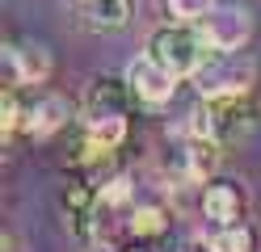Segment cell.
Segmentation results:
<instances>
[{
  "mask_svg": "<svg viewBox=\"0 0 261 252\" xmlns=\"http://www.w3.org/2000/svg\"><path fill=\"white\" fill-rule=\"evenodd\" d=\"M135 105V93H130L126 76H93L85 97H80V126H89L101 143L118 147L126 139V118Z\"/></svg>",
  "mask_w": 261,
  "mask_h": 252,
  "instance_id": "obj_1",
  "label": "cell"
},
{
  "mask_svg": "<svg viewBox=\"0 0 261 252\" xmlns=\"http://www.w3.org/2000/svg\"><path fill=\"white\" fill-rule=\"evenodd\" d=\"M257 122V105L249 101V93H232V97H202L190 114V134L219 143L223 151L240 143Z\"/></svg>",
  "mask_w": 261,
  "mask_h": 252,
  "instance_id": "obj_2",
  "label": "cell"
},
{
  "mask_svg": "<svg viewBox=\"0 0 261 252\" xmlns=\"http://www.w3.org/2000/svg\"><path fill=\"white\" fill-rule=\"evenodd\" d=\"M211 38L202 34V25L198 21H169V25H160L152 38H148V55L156 59V63H165L173 76H198V67L211 59Z\"/></svg>",
  "mask_w": 261,
  "mask_h": 252,
  "instance_id": "obj_3",
  "label": "cell"
},
{
  "mask_svg": "<svg viewBox=\"0 0 261 252\" xmlns=\"http://www.w3.org/2000/svg\"><path fill=\"white\" fill-rule=\"evenodd\" d=\"M257 80V63L244 50H211V59L198 67V84L202 97H232V93H249Z\"/></svg>",
  "mask_w": 261,
  "mask_h": 252,
  "instance_id": "obj_4",
  "label": "cell"
},
{
  "mask_svg": "<svg viewBox=\"0 0 261 252\" xmlns=\"http://www.w3.org/2000/svg\"><path fill=\"white\" fill-rule=\"evenodd\" d=\"M126 84H130V93H135V105L160 109V105H169V101L177 97L181 76H173L169 67L156 63L152 55H139V59H130V67H126Z\"/></svg>",
  "mask_w": 261,
  "mask_h": 252,
  "instance_id": "obj_5",
  "label": "cell"
},
{
  "mask_svg": "<svg viewBox=\"0 0 261 252\" xmlns=\"http://www.w3.org/2000/svg\"><path fill=\"white\" fill-rule=\"evenodd\" d=\"M244 210H249V193H244L240 181L211 177L202 185V218L211 223V231H223V227L244 223Z\"/></svg>",
  "mask_w": 261,
  "mask_h": 252,
  "instance_id": "obj_6",
  "label": "cell"
},
{
  "mask_svg": "<svg viewBox=\"0 0 261 252\" xmlns=\"http://www.w3.org/2000/svg\"><path fill=\"white\" fill-rule=\"evenodd\" d=\"M63 214H68V227L76 240H93L101 231V185L76 177L63 189Z\"/></svg>",
  "mask_w": 261,
  "mask_h": 252,
  "instance_id": "obj_7",
  "label": "cell"
},
{
  "mask_svg": "<svg viewBox=\"0 0 261 252\" xmlns=\"http://www.w3.org/2000/svg\"><path fill=\"white\" fill-rule=\"evenodd\" d=\"M21 97H25V109H21V130L30 134V139H46V134H55V130H63L68 126V105H63L59 97H46V93H38V89H21Z\"/></svg>",
  "mask_w": 261,
  "mask_h": 252,
  "instance_id": "obj_8",
  "label": "cell"
},
{
  "mask_svg": "<svg viewBox=\"0 0 261 252\" xmlns=\"http://www.w3.org/2000/svg\"><path fill=\"white\" fill-rule=\"evenodd\" d=\"M198 25H202V34L211 38L215 50H244V42L253 38V17L244 9H215Z\"/></svg>",
  "mask_w": 261,
  "mask_h": 252,
  "instance_id": "obj_9",
  "label": "cell"
},
{
  "mask_svg": "<svg viewBox=\"0 0 261 252\" xmlns=\"http://www.w3.org/2000/svg\"><path fill=\"white\" fill-rule=\"evenodd\" d=\"M5 72H9V84H17V89H38V84L51 76V55H46L42 46H17L9 42L5 46Z\"/></svg>",
  "mask_w": 261,
  "mask_h": 252,
  "instance_id": "obj_10",
  "label": "cell"
},
{
  "mask_svg": "<svg viewBox=\"0 0 261 252\" xmlns=\"http://www.w3.org/2000/svg\"><path fill=\"white\" fill-rule=\"evenodd\" d=\"M135 0H80V25L93 34H118L130 25Z\"/></svg>",
  "mask_w": 261,
  "mask_h": 252,
  "instance_id": "obj_11",
  "label": "cell"
},
{
  "mask_svg": "<svg viewBox=\"0 0 261 252\" xmlns=\"http://www.w3.org/2000/svg\"><path fill=\"white\" fill-rule=\"evenodd\" d=\"M122 227H126V235L135 244H152V240H160V235L169 231V210L156 206V202H135V206L126 210Z\"/></svg>",
  "mask_w": 261,
  "mask_h": 252,
  "instance_id": "obj_12",
  "label": "cell"
},
{
  "mask_svg": "<svg viewBox=\"0 0 261 252\" xmlns=\"http://www.w3.org/2000/svg\"><path fill=\"white\" fill-rule=\"evenodd\" d=\"M211 244H215L219 252H257V231L249 223H236V227L211 231Z\"/></svg>",
  "mask_w": 261,
  "mask_h": 252,
  "instance_id": "obj_13",
  "label": "cell"
},
{
  "mask_svg": "<svg viewBox=\"0 0 261 252\" xmlns=\"http://www.w3.org/2000/svg\"><path fill=\"white\" fill-rule=\"evenodd\" d=\"M219 9V0H169V13L177 21H202Z\"/></svg>",
  "mask_w": 261,
  "mask_h": 252,
  "instance_id": "obj_14",
  "label": "cell"
},
{
  "mask_svg": "<svg viewBox=\"0 0 261 252\" xmlns=\"http://www.w3.org/2000/svg\"><path fill=\"white\" fill-rule=\"evenodd\" d=\"M177 252H219L215 244H211V235L202 240V235H194V240H186V244H177Z\"/></svg>",
  "mask_w": 261,
  "mask_h": 252,
  "instance_id": "obj_15",
  "label": "cell"
},
{
  "mask_svg": "<svg viewBox=\"0 0 261 252\" xmlns=\"http://www.w3.org/2000/svg\"><path fill=\"white\" fill-rule=\"evenodd\" d=\"M126 252H148V248H143V244H135V248H126Z\"/></svg>",
  "mask_w": 261,
  "mask_h": 252,
  "instance_id": "obj_16",
  "label": "cell"
}]
</instances>
